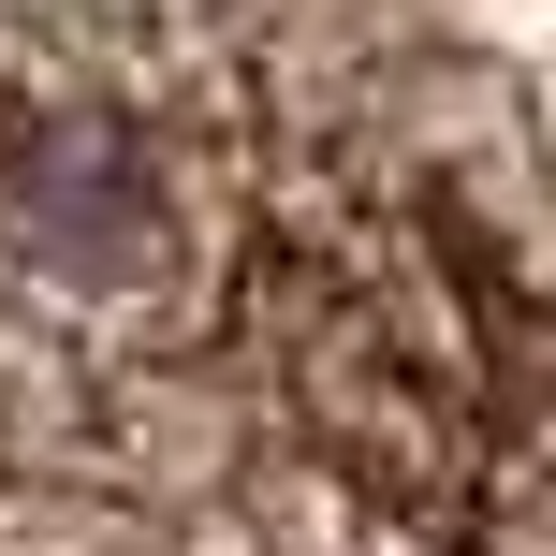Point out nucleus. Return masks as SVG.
I'll list each match as a JSON object with an SVG mask.
<instances>
[{"label": "nucleus", "mask_w": 556, "mask_h": 556, "mask_svg": "<svg viewBox=\"0 0 556 556\" xmlns=\"http://www.w3.org/2000/svg\"><path fill=\"white\" fill-rule=\"evenodd\" d=\"M0 556H556V15H0Z\"/></svg>", "instance_id": "obj_1"}]
</instances>
